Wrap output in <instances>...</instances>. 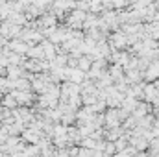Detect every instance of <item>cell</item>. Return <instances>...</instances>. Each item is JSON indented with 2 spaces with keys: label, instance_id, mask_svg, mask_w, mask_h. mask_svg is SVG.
Masks as SVG:
<instances>
[{
  "label": "cell",
  "instance_id": "6da1fadb",
  "mask_svg": "<svg viewBox=\"0 0 159 157\" xmlns=\"http://www.w3.org/2000/svg\"><path fill=\"white\" fill-rule=\"evenodd\" d=\"M15 96H17V102H20V104H28L32 100L30 92H15Z\"/></svg>",
  "mask_w": 159,
  "mask_h": 157
},
{
  "label": "cell",
  "instance_id": "7a4b0ae2",
  "mask_svg": "<svg viewBox=\"0 0 159 157\" xmlns=\"http://www.w3.org/2000/svg\"><path fill=\"white\" fill-rule=\"evenodd\" d=\"M24 37H26V41H41V34H37V32H24Z\"/></svg>",
  "mask_w": 159,
  "mask_h": 157
},
{
  "label": "cell",
  "instance_id": "3957f363",
  "mask_svg": "<svg viewBox=\"0 0 159 157\" xmlns=\"http://www.w3.org/2000/svg\"><path fill=\"white\" fill-rule=\"evenodd\" d=\"M11 48H13V50H15V52H20V54H22V52H26V50H28V48H26V46H24V44H22V43H19V41H15V43H11Z\"/></svg>",
  "mask_w": 159,
  "mask_h": 157
},
{
  "label": "cell",
  "instance_id": "277c9868",
  "mask_svg": "<svg viewBox=\"0 0 159 157\" xmlns=\"http://www.w3.org/2000/svg\"><path fill=\"white\" fill-rule=\"evenodd\" d=\"M24 137H26L28 141H32V142H35V141H37V133H35V129H34V131H26V133H24Z\"/></svg>",
  "mask_w": 159,
  "mask_h": 157
},
{
  "label": "cell",
  "instance_id": "5b68a950",
  "mask_svg": "<svg viewBox=\"0 0 159 157\" xmlns=\"http://www.w3.org/2000/svg\"><path fill=\"white\" fill-rule=\"evenodd\" d=\"M15 104H17V100H13V96H6L4 105H7V107H15Z\"/></svg>",
  "mask_w": 159,
  "mask_h": 157
},
{
  "label": "cell",
  "instance_id": "8992f818",
  "mask_svg": "<svg viewBox=\"0 0 159 157\" xmlns=\"http://www.w3.org/2000/svg\"><path fill=\"white\" fill-rule=\"evenodd\" d=\"M0 113H2V107H0Z\"/></svg>",
  "mask_w": 159,
  "mask_h": 157
}]
</instances>
